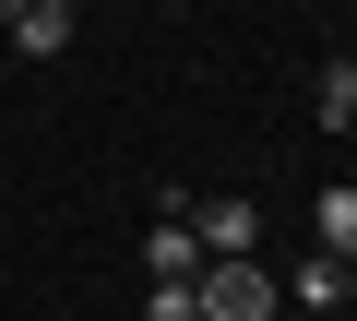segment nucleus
Masks as SVG:
<instances>
[{
  "label": "nucleus",
  "mask_w": 357,
  "mask_h": 321,
  "mask_svg": "<svg viewBox=\"0 0 357 321\" xmlns=\"http://www.w3.org/2000/svg\"><path fill=\"white\" fill-rule=\"evenodd\" d=\"M191 309H203V321H274L286 285H274V262L250 250V262H203V274H191Z\"/></svg>",
  "instance_id": "f257e3e1"
},
{
  "label": "nucleus",
  "mask_w": 357,
  "mask_h": 321,
  "mask_svg": "<svg viewBox=\"0 0 357 321\" xmlns=\"http://www.w3.org/2000/svg\"><path fill=\"white\" fill-rule=\"evenodd\" d=\"M191 238H203V262H250V250H262V214L227 191V203H203V214H191Z\"/></svg>",
  "instance_id": "f03ea898"
},
{
  "label": "nucleus",
  "mask_w": 357,
  "mask_h": 321,
  "mask_svg": "<svg viewBox=\"0 0 357 321\" xmlns=\"http://www.w3.org/2000/svg\"><path fill=\"white\" fill-rule=\"evenodd\" d=\"M0 24H13V48H24V60H60L84 13H60V0H0Z\"/></svg>",
  "instance_id": "7ed1b4c3"
},
{
  "label": "nucleus",
  "mask_w": 357,
  "mask_h": 321,
  "mask_svg": "<svg viewBox=\"0 0 357 321\" xmlns=\"http://www.w3.org/2000/svg\"><path fill=\"white\" fill-rule=\"evenodd\" d=\"M143 274H155V285H191V274H203V238H191V214H155V238H143Z\"/></svg>",
  "instance_id": "20e7f679"
},
{
  "label": "nucleus",
  "mask_w": 357,
  "mask_h": 321,
  "mask_svg": "<svg viewBox=\"0 0 357 321\" xmlns=\"http://www.w3.org/2000/svg\"><path fill=\"white\" fill-rule=\"evenodd\" d=\"M274 285H286V309H310V321H321V309H345V262H333V250H310V262H298V274H274Z\"/></svg>",
  "instance_id": "39448f33"
},
{
  "label": "nucleus",
  "mask_w": 357,
  "mask_h": 321,
  "mask_svg": "<svg viewBox=\"0 0 357 321\" xmlns=\"http://www.w3.org/2000/svg\"><path fill=\"white\" fill-rule=\"evenodd\" d=\"M321 131H357V60H321V95H310Z\"/></svg>",
  "instance_id": "423d86ee"
},
{
  "label": "nucleus",
  "mask_w": 357,
  "mask_h": 321,
  "mask_svg": "<svg viewBox=\"0 0 357 321\" xmlns=\"http://www.w3.org/2000/svg\"><path fill=\"white\" fill-rule=\"evenodd\" d=\"M310 238H321L333 262H357V191H321V203H310Z\"/></svg>",
  "instance_id": "0eeeda50"
},
{
  "label": "nucleus",
  "mask_w": 357,
  "mask_h": 321,
  "mask_svg": "<svg viewBox=\"0 0 357 321\" xmlns=\"http://www.w3.org/2000/svg\"><path fill=\"white\" fill-rule=\"evenodd\" d=\"M143 321H203V309H191V285H155V297H143Z\"/></svg>",
  "instance_id": "6e6552de"
},
{
  "label": "nucleus",
  "mask_w": 357,
  "mask_h": 321,
  "mask_svg": "<svg viewBox=\"0 0 357 321\" xmlns=\"http://www.w3.org/2000/svg\"><path fill=\"white\" fill-rule=\"evenodd\" d=\"M345 297H357V262H345Z\"/></svg>",
  "instance_id": "1a4fd4ad"
},
{
  "label": "nucleus",
  "mask_w": 357,
  "mask_h": 321,
  "mask_svg": "<svg viewBox=\"0 0 357 321\" xmlns=\"http://www.w3.org/2000/svg\"><path fill=\"white\" fill-rule=\"evenodd\" d=\"M60 13H84V0H60Z\"/></svg>",
  "instance_id": "9d476101"
}]
</instances>
